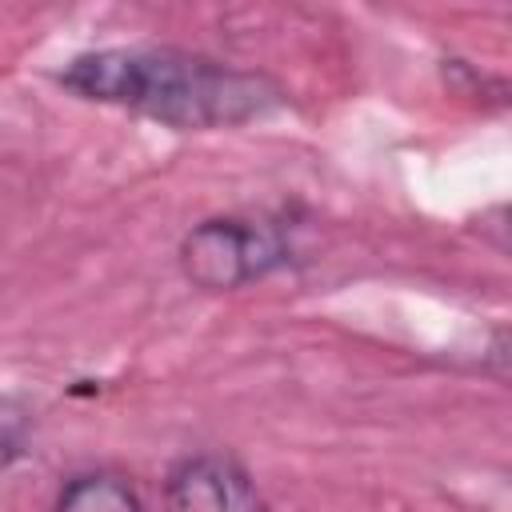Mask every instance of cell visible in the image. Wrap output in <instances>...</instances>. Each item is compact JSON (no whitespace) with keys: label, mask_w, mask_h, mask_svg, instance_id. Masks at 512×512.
<instances>
[{"label":"cell","mask_w":512,"mask_h":512,"mask_svg":"<svg viewBox=\"0 0 512 512\" xmlns=\"http://www.w3.org/2000/svg\"><path fill=\"white\" fill-rule=\"evenodd\" d=\"M20 452H24V428H20V420L0 412V464L16 460Z\"/></svg>","instance_id":"5"},{"label":"cell","mask_w":512,"mask_h":512,"mask_svg":"<svg viewBox=\"0 0 512 512\" xmlns=\"http://www.w3.org/2000/svg\"><path fill=\"white\" fill-rule=\"evenodd\" d=\"M52 512H144L136 488L116 472H84L72 476Z\"/></svg>","instance_id":"4"},{"label":"cell","mask_w":512,"mask_h":512,"mask_svg":"<svg viewBox=\"0 0 512 512\" xmlns=\"http://www.w3.org/2000/svg\"><path fill=\"white\" fill-rule=\"evenodd\" d=\"M288 260L284 232L268 220L212 216L180 240V268L204 292H236Z\"/></svg>","instance_id":"2"},{"label":"cell","mask_w":512,"mask_h":512,"mask_svg":"<svg viewBox=\"0 0 512 512\" xmlns=\"http://www.w3.org/2000/svg\"><path fill=\"white\" fill-rule=\"evenodd\" d=\"M168 512H264L248 472L228 456H188L164 480Z\"/></svg>","instance_id":"3"},{"label":"cell","mask_w":512,"mask_h":512,"mask_svg":"<svg viewBox=\"0 0 512 512\" xmlns=\"http://www.w3.org/2000/svg\"><path fill=\"white\" fill-rule=\"evenodd\" d=\"M80 100L112 104L184 132L248 124L284 104L280 84L180 48H100L68 60L56 76Z\"/></svg>","instance_id":"1"}]
</instances>
